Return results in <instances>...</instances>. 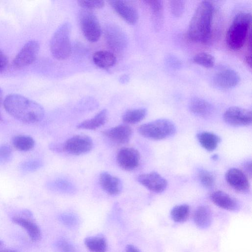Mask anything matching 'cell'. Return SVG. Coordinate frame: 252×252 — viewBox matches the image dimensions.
I'll use <instances>...</instances> for the list:
<instances>
[{"label": "cell", "mask_w": 252, "mask_h": 252, "mask_svg": "<svg viewBox=\"0 0 252 252\" xmlns=\"http://www.w3.org/2000/svg\"><path fill=\"white\" fill-rule=\"evenodd\" d=\"M190 208L187 204H181L175 206L171 211L172 219L176 222L186 221L189 214Z\"/></svg>", "instance_id": "f1b7e54d"}, {"label": "cell", "mask_w": 252, "mask_h": 252, "mask_svg": "<svg viewBox=\"0 0 252 252\" xmlns=\"http://www.w3.org/2000/svg\"><path fill=\"white\" fill-rule=\"evenodd\" d=\"M144 2L150 7L154 28L159 30L163 23V4L160 0H148Z\"/></svg>", "instance_id": "44dd1931"}, {"label": "cell", "mask_w": 252, "mask_h": 252, "mask_svg": "<svg viewBox=\"0 0 252 252\" xmlns=\"http://www.w3.org/2000/svg\"><path fill=\"white\" fill-rule=\"evenodd\" d=\"M39 50V44L37 41L32 40L27 42L14 59V66L20 68L29 65L36 59Z\"/></svg>", "instance_id": "30bf717a"}, {"label": "cell", "mask_w": 252, "mask_h": 252, "mask_svg": "<svg viewBox=\"0 0 252 252\" xmlns=\"http://www.w3.org/2000/svg\"><path fill=\"white\" fill-rule=\"evenodd\" d=\"M138 133L142 136L152 140H159L168 138L176 131L175 124L167 119H158L140 126Z\"/></svg>", "instance_id": "5b68a950"}, {"label": "cell", "mask_w": 252, "mask_h": 252, "mask_svg": "<svg viewBox=\"0 0 252 252\" xmlns=\"http://www.w3.org/2000/svg\"><path fill=\"white\" fill-rule=\"evenodd\" d=\"M11 155L12 150L10 146L6 144L0 146V163L8 161Z\"/></svg>", "instance_id": "d590c367"}, {"label": "cell", "mask_w": 252, "mask_h": 252, "mask_svg": "<svg viewBox=\"0 0 252 252\" xmlns=\"http://www.w3.org/2000/svg\"><path fill=\"white\" fill-rule=\"evenodd\" d=\"M198 179L202 185L207 189H212L214 186L215 179L213 175L208 170L201 169L198 171Z\"/></svg>", "instance_id": "1f68e13d"}, {"label": "cell", "mask_w": 252, "mask_h": 252, "mask_svg": "<svg viewBox=\"0 0 252 252\" xmlns=\"http://www.w3.org/2000/svg\"><path fill=\"white\" fill-rule=\"evenodd\" d=\"M116 159L121 168L126 171H131L138 166L140 155L139 152L133 148L124 147L118 151Z\"/></svg>", "instance_id": "8fae6325"}, {"label": "cell", "mask_w": 252, "mask_h": 252, "mask_svg": "<svg viewBox=\"0 0 252 252\" xmlns=\"http://www.w3.org/2000/svg\"><path fill=\"white\" fill-rule=\"evenodd\" d=\"M48 187L50 189L63 192H72L75 189L72 183L63 179H58L49 183Z\"/></svg>", "instance_id": "f546056e"}, {"label": "cell", "mask_w": 252, "mask_h": 252, "mask_svg": "<svg viewBox=\"0 0 252 252\" xmlns=\"http://www.w3.org/2000/svg\"><path fill=\"white\" fill-rule=\"evenodd\" d=\"M71 26L69 22L61 25L54 33L50 43V51L57 59H67L71 53Z\"/></svg>", "instance_id": "277c9868"}, {"label": "cell", "mask_w": 252, "mask_h": 252, "mask_svg": "<svg viewBox=\"0 0 252 252\" xmlns=\"http://www.w3.org/2000/svg\"><path fill=\"white\" fill-rule=\"evenodd\" d=\"M189 108L192 113L201 117H207L211 115L214 109L210 103L197 97L191 99L189 104Z\"/></svg>", "instance_id": "d6986e66"}, {"label": "cell", "mask_w": 252, "mask_h": 252, "mask_svg": "<svg viewBox=\"0 0 252 252\" xmlns=\"http://www.w3.org/2000/svg\"><path fill=\"white\" fill-rule=\"evenodd\" d=\"M211 201L218 207L231 211H236L239 209L238 202L233 197L225 192L218 190L210 195Z\"/></svg>", "instance_id": "ac0fdd59"}, {"label": "cell", "mask_w": 252, "mask_h": 252, "mask_svg": "<svg viewBox=\"0 0 252 252\" xmlns=\"http://www.w3.org/2000/svg\"><path fill=\"white\" fill-rule=\"evenodd\" d=\"M107 111L103 109L99 111L93 118L85 120L77 126L78 129L94 130L101 126L107 120Z\"/></svg>", "instance_id": "603a6c76"}, {"label": "cell", "mask_w": 252, "mask_h": 252, "mask_svg": "<svg viewBox=\"0 0 252 252\" xmlns=\"http://www.w3.org/2000/svg\"><path fill=\"white\" fill-rule=\"evenodd\" d=\"M1 120H2V117H1V114L0 112V121H1Z\"/></svg>", "instance_id": "bcb514c9"}, {"label": "cell", "mask_w": 252, "mask_h": 252, "mask_svg": "<svg viewBox=\"0 0 252 252\" xmlns=\"http://www.w3.org/2000/svg\"><path fill=\"white\" fill-rule=\"evenodd\" d=\"M227 183L235 190L242 192H248L250 189V183L247 176L241 170L235 168L228 170L225 175Z\"/></svg>", "instance_id": "9a60e30c"}, {"label": "cell", "mask_w": 252, "mask_h": 252, "mask_svg": "<svg viewBox=\"0 0 252 252\" xmlns=\"http://www.w3.org/2000/svg\"><path fill=\"white\" fill-rule=\"evenodd\" d=\"M3 105L8 113L23 123H37L41 121L44 116V109L39 104L21 94L8 95Z\"/></svg>", "instance_id": "6da1fadb"}, {"label": "cell", "mask_w": 252, "mask_h": 252, "mask_svg": "<svg viewBox=\"0 0 252 252\" xmlns=\"http://www.w3.org/2000/svg\"><path fill=\"white\" fill-rule=\"evenodd\" d=\"M197 138L201 146L208 151H213L220 142V137L216 134L207 131L199 132Z\"/></svg>", "instance_id": "cb8c5ba5"}, {"label": "cell", "mask_w": 252, "mask_h": 252, "mask_svg": "<svg viewBox=\"0 0 252 252\" xmlns=\"http://www.w3.org/2000/svg\"><path fill=\"white\" fill-rule=\"evenodd\" d=\"M126 252H140V251L132 245H127L126 248Z\"/></svg>", "instance_id": "ab89813d"}, {"label": "cell", "mask_w": 252, "mask_h": 252, "mask_svg": "<svg viewBox=\"0 0 252 252\" xmlns=\"http://www.w3.org/2000/svg\"><path fill=\"white\" fill-rule=\"evenodd\" d=\"M102 134L115 143L124 144L130 140L132 130L129 126L123 124L107 129L102 131Z\"/></svg>", "instance_id": "2e32d148"}, {"label": "cell", "mask_w": 252, "mask_h": 252, "mask_svg": "<svg viewBox=\"0 0 252 252\" xmlns=\"http://www.w3.org/2000/svg\"><path fill=\"white\" fill-rule=\"evenodd\" d=\"M12 221L15 224L23 228L33 241L39 240L41 236L39 226L32 220L20 216H15L12 218Z\"/></svg>", "instance_id": "ffe728a7"}, {"label": "cell", "mask_w": 252, "mask_h": 252, "mask_svg": "<svg viewBox=\"0 0 252 252\" xmlns=\"http://www.w3.org/2000/svg\"><path fill=\"white\" fill-rule=\"evenodd\" d=\"M63 144V152L76 156L88 153L92 150L94 146L92 138L86 135L73 136Z\"/></svg>", "instance_id": "ba28073f"}, {"label": "cell", "mask_w": 252, "mask_h": 252, "mask_svg": "<svg viewBox=\"0 0 252 252\" xmlns=\"http://www.w3.org/2000/svg\"><path fill=\"white\" fill-rule=\"evenodd\" d=\"M243 167L245 172L251 176L252 175V162L251 160L244 162Z\"/></svg>", "instance_id": "f35d334b"}, {"label": "cell", "mask_w": 252, "mask_h": 252, "mask_svg": "<svg viewBox=\"0 0 252 252\" xmlns=\"http://www.w3.org/2000/svg\"><path fill=\"white\" fill-rule=\"evenodd\" d=\"M2 244V243L1 241H0V246H1Z\"/></svg>", "instance_id": "7dc6e473"}, {"label": "cell", "mask_w": 252, "mask_h": 252, "mask_svg": "<svg viewBox=\"0 0 252 252\" xmlns=\"http://www.w3.org/2000/svg\"><path fill=\"white\" fill-rule=\"evenodd\" d=\"M84 242L87 248L92 252H105L106 251L107 243L102 236L87 237Z\"/></svg>", "instance_id": "484cf974"}, {"label": "cell", "mask_w": 252, "mask_h": 252, "mask_svg": "<svg viewBox=\"0 0 252 252\" xmlns=\"http://www.w3.org/2000/svg\"><path fill=\"white\" fill-rule=\"evenodd\" d=\"M12 144L19 151H28L34 146L33 139L28 135H18L12 139Z\"/></svg>", "instance_id": "83f0119b"}, {"label": "cell", "mask_w": 252, "mask_h": 252, "mask_svg": "<svg viewBox=\"0 0 252 252\" xmlns=\"http://www.w3.org/2000/svg\"><path fill=\"white\" fill-rule=\"evenodd\" d=\"M2 97V91L1 90V89L0 88V105L1 103Z\"/></svg>", "instance_id": "f6af8a7d"}, {"label": "cell", "mask_w": 252, "mask_h": 252, "mask_svg": "<svg viewBox=\"0 0 252 252\" xmlns=\"http://www.w3.org/2000/svg\"><path fill=\"white\" fill-rule=\"evenodd\" d=\"M104 38L106 44L112 51L120 53L126 48L128 38L125 32L118 25L109 24L104 28Z\"/></svg>", "instance_id": "52a82bcc"}, {"label": "cell", "mask_w": 252, "mask_h": 252, "mask_svg": "<svg viewBox=\"0 0 252 252\" xmlns=\"http://www.w3.org/2000/svg\"><path fill=\"white\" fill-rule=\"evenodd\" d=\"M240 80V77L235 71L225 69L216 74L213 79V84L218 89L228 90L237 86Z\"/></svg>", "instance_id": "5bb4252c"}, {"label": "cell", "mask_w": 252, "mask_h": 252, "mask_svg": "<svg viewBox=\"0 0 252 252\" xmlns=\"http://www.w3.org/2000/svg\"><path fill=\"white\" fill-rule=\"evenodd\" d=\"M0 252H17L16 251L12 250H0Z\"/></svg>", "instance_id": "7bdbcfd3"}, {"label": "cell", "mask_w": 252, "mask_h": 252, "mask_svg": "<svg viewBox=\"0 0 252 252\" xmlns=\"http://www.w3.org/2000/svg\"><path fill=\"white\" fill-rule=\"evenodd\" d=\"M246 61L248 65L251 67L252 66V58L251 55L248 56L246 58Z\"/></svg>", "instance_id": "60d3db41"}, {"label": "cell", "mask_w": 252, "mask_h": 252, "mask_svg": "<svg viewBox=\"0 0 252 252\" xmlns=\"http://www.w3.org/2000/svg\"><path fill=\"white\" fill-rule=\"evenodd\" d=\"M147 110L145 108L128 110L122 116V120L127 124H134L143 120L146 116Z\"/></svg>", "instance_id": "4316f807"}, {"label": "cell", "mask_w": 252, "mask_h": 252, "mask_svg": "<svg viewBox=\"0 0 252 252\" xmlns=\"http://www.w3.org/2000/svg\"><path fill=\"white\" fill-rule=\"evenodd\" d=\"M223 119L228 125L233 126H245L250 125L252 122V114L250 110L232 106L223 113Z\"/></svg>", "instance_id": "9c48e42d"}, {"label": "cell", "mask_w": 252, "mask_h": 252, "mask_svg": "<svg viewBox=\"0 0 252 252\" xmlns=\"http://www.w3.org/2000/svg\"><path fill=\"white\" fill-rule=\"evenodd\" d=\"M115 12L126 22L135 24L138 19V13L135 7L126 0H112L108 1Z\"/></svg>", "instance_id": "4fadbf2b"}, {"label": "cell", "mask_w": 252, "mask_h": 252, "mask_svg": "<svg viewBox=\"0 0 252 252\" xmlns=\"http://www.w3.org/2000/svg\"><path fill=\"white\" fill-rule=\"evenodd\" d=\"M128 80V76L125 75L121 77V81L123 83L126 82Z\"/></svg>", "instance_id": "b9f144b4"}, {"label": "cell", "mask_w": 252, "mask_h": 252, "mask_svg": "<svg viewBox=\"0 0 252 252\" xmlns=\"http://www.w3.org/2000/svg\"><path fill=\"white\" fill-rule=\"evenodd\" d=\"M193 62L206 68L212 67L215 63L214 57L211 54L205 52H201L196 54L193 58Z\"/></svg>", "instance_id": "4dcf8cb0"}, {"label": "cell", "mask_w": 252, "mask_h": 252, "mask_svg": "<svg viewBox=\"0 0 252 252\" xmlns=\"http://www.w3.org/2000/svg\"><path fill=\"white\" fill-rule=\"evenodd\" d=\"M136 180L146 189L156 193L164 191L168 184L166 180L156 172L139 175Z\"/></svg>", "instance_id": "7c38bea8"}, {"label": "cell", "mask_w": 252, "mask_h": 252, "mask_svg": "<svg viewBox=\"0 0 252 252\" xmlns=\"http://www.w3.org/2000/svg\"><path fill=\"white\" fill-rule=\"evenodd\" d=\"M79 5L82 7L83 8L87 9L89 10L93 9H98L102 8L104 5V2L102 0H78Z\"/></svg>", "instance_id": "e575fe53"}, {"label": "cell", "mask_w": 252, "mask_h": 252, "mask_svg": "<svg viewBox=\"0 0 252 252\" xmlns=\"http://www.w3.org/2000/svg\"><path fill=\"white\" fill-rule=\"evenodd\" d=\"M8 63V59L6 55L0 50V72L4 70Z\"/></svg>", "instance_id": "8d00e7d4"}, {"label": "cell", "mask_w": 252, "mask_h": 252, "mask_svg": "<svg viewBox=\"0 0 252 252\" xmlns=\"http://www.w3.org/2000/svg\"><path fill=\"white\" fill-rule=\"evenodd\" d=\"M252 23V15L247 12H240L235 17L226 34L228 47L238 50L244 45Z\"/></svg>", "instance_id": "3957f363"}, {"label": "cell", "mask_w": 252, "mask_h": 252, "mask_svg": "<svg viewBox=\"0 0 252 252\" xmlns=\"http://www.w3.org/2000/svg\"><path fill=\"white\" fill-rule=\"evenodd\" d=\"M99 182L103 190L111 195L119 194L123 189L121 180L107 172H103L100 173Z\"/></svg>", "instance_id": "e0dca14e"}, {"label": "cell", "mask_w": 252, "mask_h": 252, "mask_svg": "<svg viewBox=\"0 0 252 252\" xmlns=\"http://www.w3.org/2000/svg\"><path fill=\"white\" fill-rule=\"evenodd\" d=\"M79 21L85 38L91 42L97 41L100 37L101 29L94 13L91 10L82 8L79 13Z\"/></svg>", "instance_id": "8992f818"}, {"label": "cell", "mask_w": 252, "mask_h": 252, "mask_svg": "<svg viewBox=\"0 0 252 252\" xmlns=\"http://www.w3.org/2000/svg\"><path fill=\"white\" fill-rule=\"evenodd\" d=\"M49 148L55 152L61 153L63 152V143H52L49 144Z\"/></svg>", "instance_id": "74e56055"}, {"label": "cell", "mask_w": 252, "mask_h": 252, "mask_svg": "<svg viewBox=\"0 0 252 252\" xmlns=\"http://www.w3.org/2000/svg\"><path fill=\"white\" fill-rule=\"evenodd\" d=\"M93 60L96 65L103 69L110 68L116 63V58L114 54L107 51L96 52L93 55Z\"/></svg>", "instance_id": "d4e9b609"}, {"label": "cell", "mask_w": 252, "mask_h": 252, "mask_svg": "<svg viewBox=\"0 0 252 252\" xmlns=\"http://www.w3.org/2000/svg\"><path fill=\"white\" fill-rule=\"evenodd\" d=\"M193 218L195 224L198 227L202 229L207 228L212 223L211 211L207 206H199L194 211Z\"/></svg>", "instance_id": "7402d4cb"}, {"label": "cell", "mask_w": 252, "mask_h": 252, "mask_svg": "<svg viewBox=\"0 0 252 252\" xmlns=\"http://www.w3.org/2000/svg\"><path fill=\"white\" fill-rule=\"evenodd\" d=\"M43 165L42 162L39 159H31L24 161L20 166V169L24 172L34 171Z\"/></svg>", "instance_id": "d6a6232c"}, {"label": "cell", "mask_w": 252, "mask_h": 252, "mask_svg": "<svg viewBox=\"0 0 252 252\" xmlns=\"http://www.w3.org/2000/svg\"><path fill=\"white\" fill-rule=\"evenodd\" d=\"M214 13L212 3L208 0L201 1L196 9L187 31L188 38L198 43L207 42L210 37Z\"/></svg>", "instance_id": "7a4b0ae2"}, {"label": "cell", "mask_w": 252, "mask_h": 252, "mask_svg": "<svg viewBox=\"0 0 252 252\" xmlns=\"http://www.w3.org/2000/svg\"><path fill=\"white\" fill-rule=\"evenodd\" d=\"M170 11L176 17H180L185 9V2L183 0H171L169 2Z\"/></svg>", "instance_id": "836d02e7"}, {"label": "cell", "mask_w": 252, "mask_h": 252, "mask_svg": "<svg viewBox=\"0 0 252 252\" xmlns=\"http://www.w3.org/2000/svg\"><path fill=\"white\" fill-rule=\"evenodd\" d=\"M212 158L214 160H216L219 158V156L218 155L215 154L212 156Z\"/></svg>", "instance_id": "ee69618b"}]
</instances>
